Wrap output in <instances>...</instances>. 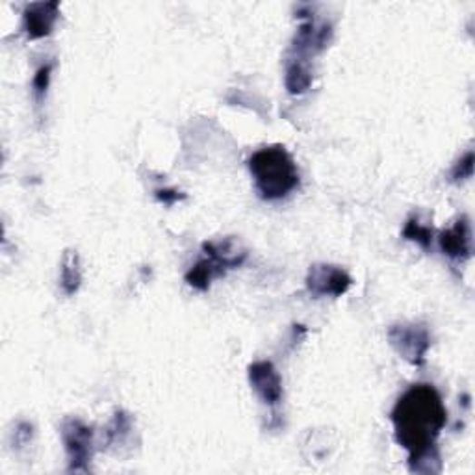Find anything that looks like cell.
Returning <instances> with one entry per match:
<instances>
[{
    "mask_svg": "<svg viewBox=\"0 0 475 475\" xmlns=\"http://www.w3.org/2000/svg\"><path fill=\"white\" fill-rule=\"evenodd\" d=\"M62 437L69 457V470L85 471L94 457V430L76 418H69L62 425Z\"/></svg>",
    "mask_w": 475,
    "mask_h": 475,
    "instance_id": "obj_3",
    "label": "cell"
},
{
    "mask_svg": "<svg viewBox=\"0 0 475 475\" xmlns=\"http://www.w3.org/2000/svg\"><path fill=\"white\" fill-rule=\"evenodd\" d=\"M473 173V153L468 151L453 167L451 171V179L460 181V179H470Z\"/></svg>",
    "mask_w": 475,
    "mask_h": 475,
    "instance_id": "obj_13",
    "label": "cell"
},
{
    "mask_svg": "<svg viewBox=\"0 0 475 475\" xmlns=\"http://www.w3.org/2000/svg\"><path fill=\"white\" fill-rule=\"evenodd\" d=\"M396 440L409 451L411 468L435 451L437 439L448 423V411L433 384H414L392 411Z\"/></svg>",
    "mask_w": 475,
    "mask_h": 475,
    "instance_id": "obj_1",
    "label": "cell"
},
{
    "mask_svg": "<svg viewBox=\"0 0 475 475\" xmlns=\"http://www.w3.org/2000/svg\"><path fill=\"white\" fill-rule=\"evenodd\" d=\"M249 382L252 386V391L258 394V398H261L266 405L275 407L281 403L282 379L272 362L268 361L254 362L249 368Z\"/></svg>",
    "mask_w": 475,
    "mask_h": 475,
    "instance_id": "obj_6",
    "label": "cell"
},
{
    "mask_svg": "<svg viewBox=\"0 0 475 475\" xmlns=\"http://www.w3.org/2000/svg\"><path fill=\"white\" fill-rule=\"evenodd\" d=\"M256 190L268 201H277L293 192L299 184V171L292 154L282 145L256 151L249 160Z\"/></svg>",
    "mask_w": 475,
    "mask_h": 475,
    "instance_id": "obj_2",
    "label": "cell"
},
{
    "mask_svg": "<svg viewBox=\"0 0 475 475\" xmlns=\"http://www.w3.org/2000/svg\"><path fill=\"white\" fill-rule=\"evenodd\" d=\"M156 199L167 206L179 203L181 199H184V193L177 192V190H169V188H163V190H156Z\"/></svg>",
    "mask_w": 475,
    "mask_h": 475,
    "instance_id": "obj_15",
    "label": "cell"
},
{
    "mask_svg": "<svg viewBox=\"0 0 475 475\" xmlns=\"http://www.w3.org/2000/svg\"><path fill=\"white\" fill-rule=\"evenodd\" d=\"M439 243L444 254L453 258V261H466V258L471 254V229L466 215L457 220L453 227L440 233Z\"/></svg>",
    "mask_w": 475,
    "mask_h": 475,
    "instance_id": "obj_7",
    "label": "cell"
},
{
    "mask_svg": "<svg viewBox=\"0 0 475 475\" xmlns=\"http://www.w3.org/2000/svg\"><path fill=\"white\" fill-rule=\"evenodd\" d=\"M51 71H53V64L41 67L35 76H34V88H35V94L37 95H43V92H47V85H49V80H51Z\"/></svg>",
    "mask_w": 475,
    "mask_h": 475,
    "instance_id": "obj_14",
    "label": "cell"
},
{
    "mask_svg": "<svg viewBox=\"0 0 475 475\" xmlns=\"http://www.w3.org/2000/svg\"><path fill=\"white\" fill-rule=\"evenodd\" d=\"M388 338H391L392 348L411 364L421 366L425 361V355L430 348V336L429 331L421 325L414 323H401L394 325L388 331Z\"/></svg>",
    "mask_w": 475,
    "mask_h": 475,
    "instance_id": "obj_4",
    "label": "cell"
},
{
    "mask_svg": "<svg viewBox=\"0 0 475 475\" xmlns=\"http://www.w3.org/2000/svg\"><path fill=\"white\" fill-rule=\"evenodd\" d=\"M351 277L341 268L329 264H316L307 275V288L316 297H340L351 288Z\"/></svg>",
    "mask_w": 475,
    "mask_h": 475,
    "instance_id": "obj_5",
    "label": "cell"
},
{
    "mask_svg": "<svg viewBox=\"0 0 475 475\" xmlns=\"http://www.w3.org/2000/svg\"><path fill=\"white\" fill-rule=\"evenodd\" d=\"M311 82H312V74L307 69V65L295 62V64H292L288 67L286 85H288L290 94H303V92H307Z\"/></svg>",
    "mask_w": 475,
    "mask_h": 475,
    "instance_id": "obj_11",
    "label": "cell"
},
{
    "mask_svg": "<svg viewBox=\"0 0 475 475\" xmlns=\"http://www.w3.org/2000/svg\"><path fill=\"white\" fill-rule=\"evenodd\" d=\"M60 6L58 3H39L32 5L25 12V30L30 39L45 37L53 32L56 21H58Z\"/></svg>",
    "mask_w": 475,
    "mask_h": 475,
    "instance_id": "obj_8",
    "label": "cell"
},
{
    "mask_svg": "<svg viewBox=\"0 0 475 475\" xmlns=\"http://www.w3.org/2000/svg\"><path fill=\"white\" fill-rule=\"evenodd\" d=\"M403 236L407 240L420 243L423 249H429L430 242H433V229H429L427 225L420 223L418 220H409L403 229Z\"/></svg>",
    "mask_w": 475,
    "mask_h": 475,
    "instance_id": "obj_12",
    "label": "cell"
},
{
    "mask_svg": "<svg viewBox=\"0 0 475 475\" xmlns=\"http://www.w3.org/2000/svg\"><path fill=\"white\" fill-rule=\"evenodd\" d=\"M225 272H227V268L223 264H220L218 261H213V258L206 256L186 273V282L190 286L204 292V290H208V286L213 279L222 277Z\"/></svg>",
    "mask_w": 475,
    "mask_h": 475,
    "instance_id": "obj_9",
    "label": "cell"
},
{
    "mask_svg": "<svg viewBox=\"0 0 475 475\" xmlns=\"http://www.w3.org/2000/svg\"><path fill=\"white\" fill-rule=\"evenodd\" d=\"M62 288L67 295L76 293L82 282V270H80V258L74 251H67L62 261Z\"/></svg>",
    "mask_w": 475,
    "mask_h": 475,
    "instance_id": "obj_10",
    "label": "cell"
}]
</instances>
